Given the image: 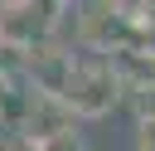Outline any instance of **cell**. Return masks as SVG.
I'll list each match as a JSON object with an SVG mask.
<instances>
[{
	"label": "cell",
	"mask_w": 155,
	"mask_h": 151,
	"mask_svg": "<svg viewBox=\"0 0 155 151\" xmlns=\"http://www.w3.org/2000/svg\"><path fill=\"white\" fill-rule=\"evenodd\" d=\"M131 102H136V117H155V78L150 83H140L136 93H126Z\"/></svg>",
	"instance_id": "4"
},
{
	"label": "cell",
	"mask_w": 155,
	"mask_h": 151,
	"mask_svg": "<svg viewBox=\"0 0 155 151\" xmlns=\"http://www.w3.org/2000/svg\"><path fill=\"white\" fill-rule=\"evenodd\" d=\"M0 151H39V141H34L29 132H19V127H10V132L0 136Z\"/></svg>",
	"instance_id": "5"
},
{
	"label": "cell",
	"mask_w": 155,
	"mask_h": 151,
	"mask_svg": "<svg viewBox=\"0 0 155 151\" xmlns=\"http://www.w3.org/2000/svg\"><path fill=\"white\" fill-rule=\"evenodd\" d=\"M68 68H73V49H63L58 39H44V44L24 49V58H19L24 83H29V88H39V93H58V97H63Z\"/></svg>",
	"instance_id": "2"
},
{
	"label": "cell",
	"mask_w": 155,
	"mask_h": 151,
	"mask_svg": "<svg viewBox=\"0 0 155 151\" xmlns=\"http://www.w3.org/2000/svg\"><path fill=\"white\" fill-rule=\"evenodd\" d=\"M121 97H126V88L111 73V63H107L102 49L73 54V68H68V83H63V102L73 107L78 122H102L107 112H116Z\"/></svg>",
	"instance_id": "1"
},
{
	"label": "cell",
	"mask_w": 155,
	"mask_h": 151,
	"mask_svg": "<svg viewBox=\"0 0 155 151\" xmlns=\"http://www.w3.org/2000/svg\"><path fill=\"white\" fill-rule=\"evenodd\" d=\"M5 132H10V127H5V117H0V136H5Z\"/></svg>",
	"instance_id": "7"
},
{
	"label": "cell",
	"mask_w": 155,
	"mask_h": 151,
	"mask_svg": "<svg viewBox=\"0 0 155 151\" xmlns=\"http://www.w3.org/2000/svg\"><path fill=\"white\" fill-rule=\"evenodd\" d=\"M39 141V151H87L82 146V132H78V122H68V127H53V132H44V136H34Z\"/></svg>",
	"instance_id": "3"
},
{
	"label": "cell",
	"mask_w": 155,
	"mask_h": 151,
	"mask_svg": "<svg viewBox=\"0 0 155 151\" xmlns=\"http://www.w3.org/2000/svg\"><path fill=\"white\" fill-rule=\"evenodd\" d=\"M136 151H155V117H140V132H136Z\"/></svg>",
	"instance_id": "6"
}]
</instances>
